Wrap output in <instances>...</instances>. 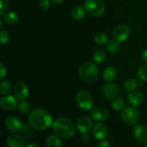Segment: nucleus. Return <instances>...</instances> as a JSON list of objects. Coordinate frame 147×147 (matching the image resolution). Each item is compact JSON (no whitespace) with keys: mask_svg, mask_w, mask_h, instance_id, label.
I'll list each match as a JSON object with an SVG mask.
<instances>
[{"mask_svg":"<svg viewBox=\"0 0 147 147\" xmlns=\"http://www.w3.org/2000/svg\"><path fill=\"white\" fill-rule=\"evenodd\" d=\"M30 124L36 130L43 131L53 126V121L51 115L43 109H35L29 114Z\"/></svg>","mask_w":147,"mask_h":147,"instance_id":"1","label":"nucleus"},{"mask_svg":"<svg viewBox=\"0 0 147 147\" xmlns=\"http://www.w3.org/2000/svg\"><path fill=\"white\" fill-rule=\"evenodd\" d=\"M52 126L55 134L62 139H71L76 134L74 124L67 118H58L53 122Z\"/></svg>","mask_w":147,"mask_h":147,"instance_id":"2","label":"nucleus"},{"mask_svg":"<svg viewBox=\"0 0 147 147\" xmlns=\"http://www.w3.org/2000/svg\"><path fill=\"white\" fill-rule=\"evenodd\" d=\"M99 70L97 65L91 62H86L80 65L78 74L80 78L86 83H93L98 78Z\"/></svg>","mask_w":147,"mask_h":147,"instance_id":"3","label":"nucleus"},{"mask_svg":"<svg viewBox=\"0 0 147 147\" xmlns=\"http://www.w3.org/2000/svg\"><path fill=\"white\" fill-rule=\"evenodd\" d=\"M86 11L94 17H100L105 13L106 7L103 0H86L84 3Z\"/></svg>","mask_w":147,"mask_h":147,"instance_id":"4","label":"nucleus"},{"mask_svg":"<svg viewBox=\"0 0 147 147\" xmlns=\"http://www.w3.org/2000/svg\"><path fill=\"white\" fill-rule=\"evenodd\" d=\"M76 101L79 108L83 111H90L93 107L94 102L92 96L88 92L81 90L76 96Z\"/></svg>","mask_w":147,"mask_h":147,"instance_id":"5","label":"nucleus"},{"mask_svg":"<svg viewBox=\"0 0 147 147\" xmlns=\"http://www.w3.org/2000/svg\"><path fill=\"white\" fill-rule=\"evenodd\" d=\"M121 119L126 124L129 126H134L139 122V112L135 108L127 107L122 111Z\"/></svg>","mask_w":147,"mask_h":147,"instance_id":"6","label":"nucleus"},{"mask_svg":"<svg viewBox=\"0 0 147 147\" xmlns=\"http://www.w3.org/2000/svg\"><path fill=\"white\" fill-rule=\"evenodd\" d=\"M131 30L129 26L126 24H120L115 27L113 31V39L119 42H123L129 38Z\"/></svg>","mask_w":147,"mask_h":147,"instance_id":"7","label":"nucleus"},{"mask_svg":"<svg viewBox=\"0 0 147 147\" xmlns=\"http://www.w3.org/2000/svg\"><path fill=\"white\" fill-rule=\"evenodd\" d=\"M102 90H103V96L106 98L112 99V100L119 96L121 93L119 86L116 83H110V82L103 85Z\"/></svg>","mask_w":147,"mask_h":147,"instance_id":"8","label":"nucleus"},{"mask_svg":"<svg viewBox=\"0 0 147 147\" xmlns=\"http://www.w3.org/2000/svg\"><path fill=\"white\" fill-rule=\"evenodd\" d=\"M14 93L17 98L20 100H26L30 94L28 87L23 82H17L14 84Z\"/></svg>","mask_w":147,"mask_h":147,"instance_id":"9","label":"nucleus"},{"mask_svg":"<svg viewBox=\"0 0 147 147\" xmlns=\"http://www.w3.org/2000/svg\"><path fill=\"white\" fill-rule=\"evenodd\" d=\"M5 126L9 131L17 133L22 129L23 124L18 118L9 116L5 120Z\"/></svg>","mask_w":147,"mask_h":147,"instance_id":"10","label":"nucleus"},{"mask_svg":"<svg viewBox=\"0 0 147 147\" xmlns=\"http://www.w3.org/2000/svg\"><path fill=\"white\" fill-rule=\"evenodd\" d=\"M0 106L1 109L5 111L14 110L18 106L17 97L11 95L3 96L0 100Z\"/></svg>","mask_w":147,"mask_h":147,"instance_id":"11","label":"nucleus"},{"mask_svg":"<svg viewBox=\"0 0 147 147\" xmlns=\"http://www.w3.org/2000/svg\"><path fill=\"white\" fill-rule=\"evenodd\" d=\"M93 126L92 120L88 116L80 118L77 122V128L79 131L83 134H87L91 131Z\"/></svg>","mask_w":147,"mask_h":147,"instance_id":"12","label":"nucleus"},{"mask_svg":"<svg viewBox=\"0 0 147 147\" xmlns=\"http://www.w3.org/2000/svg\"><path fill=\"white\" fill-rule=\"evenodd\" d=\"M92 134L98 140H103L108 135V129L103 123H98L93 126Z\"/></svg>","mask_w":147,"mask_h":147,"instance_id":"13","label":"nucleus"},{"mask_svg":"<svg viewBox=\"0 0 147 147\" xmlns=\"http://www.w3.org/2000/svg\"><path fill=\"white\" fill-rule=\"evenodd\" d=\"M92 119L98 122L105 121L109 117V112L103 108H96L93 109L91 112Z\"/></svg>","mask_w":147,"mask_h":147,"instance_id":"14","label":"nucleus"},{"mask_svg":"<svg viewBox=\"0 0 147 147\" xmlns=\"http://www.w3.org/2000/svg\"><path fill=\"white\" fill-rule=\"evenodd\" d=\"M133 134L138 142H146L147 141V128L142 124L136 125L133 129Z\"/></svg>","mask_w":147,"mask_h":147,"instance_id":"15","label":"nucleus"},{"mask_svg":"<svg viewBox=\"0 0 147 147\" xmlns=\"http://www.w3.org/2000/svg\"><path fill=\"white\" fill-rule=\"evenodd\" d=\"M6 144L8 147H24L26 143L24 138L21 136L11 134L7 137Z\"/></svg>","mask_w":147,"mask_h":147,"instance_id":"16","label":"nucleus"},{"mask_svg":"<svg viewBox=\"0 0 147 147\" xmlns=\"http://www.w3.org/2000/svg\"><path fill=\"white\" fill-rule=\"evenodd\" d=\"M128 101L132 106H139L144 102V96L141 92L134 91L131 92L128 96Z\"/></svg>","mask_w":147,"mask_h":147,"instance_id":"17","label":"nucleus"},{"mask_svg":"<svg viewBox=\"0 0 147 147\" xmlns=\"http://www.w3.org/2000/svg\"><path fill=\"white\" fill-rule=\"evenodd\" d=\"M117 71L113 66H108L104 69L103 73V79L106 82H111L116 78Z\"/></svg>","mask_w":147,"mask_h":147,"instance_id":"18","label":"nucleus"},{"mask_svg":"<svg viewBox=\"0 0 147 147\" xmlns=\"http://www.w3.org/2000/svg\"><path fill=\"white\" fill-rule=\"evenodd\" d=\"M57 135H50L45 140L47 147H63V142Z\"/></svg>","mask_w":147,"mask_h":147,"instance_id":"19","label":"nucleus"},{"mask_svg":"<svg viewBox=\"0 0 147 147\" xmlns=\"http://www.w3.org/2000/svg\"><path fill=\"white\" fill-rule=\"evenodd\" d=\"M86 16V9L80 5H77L72 10V17L76 21H80Z\"/></svg>","mask_w":147,"mask_h":147,"instance_id":"20","label":"nucleus"},{"mask_svg":"<svg viewBox=\"0 0 147 147\" xmlns=\"http://www.w3.org/2000/svg\"><path fill=\"white\" fill-rule=\"evenodd\" d=\"M136 77L141 84L147 83V64H144L140 66L137 71Z\"/></svg>","mask_w":147,"mask_h":147,"instance_id":"21","label":"nucleus"},{"mask_svg":"<svg viewBox=\"0 0 147 147\" xmlns=\"http://www.w3.org/2000/svg\"><path fill=\"white\" fill-rule=\"evenodd\" d=\"M4 21L8 24H15L19 21V15L14 11H9L3 16Z\"/></svg>","mask_w":147,"mask_h":147,"instance_id":"22","label":"nucleus"},{"mask_svg":"<svg viewBox=\"0 0 147 147\" xmlns=\"http://www.w3.org/2000/svg\"><path fill=\"white\" fill-rule=\"evenodd\" d=\"M139 86L137 80L134 78H129L126 80L123 83V88L126 91L132 92L136 90Z\"/></svg>","mask_w":147,"mask_h":147,"instance_id":"23","label":"nucleus"},{"mask_svg":"<svg viewBox=\"0 0 147 147\" xmlns=\"http://www.w3.org/2000/svg\"><path fill=\"white\" fill-rule=\"evenodd\" d=\"M93 60L96 63H103L106 59V53H105L103 50H98L93 53V56H92Z\"/></svg>","mask_w":147,"mask_h":147,"instance_id":"24","label":"nucleus"},{"mask_svg":"<svg viewBox=\"0 0 147 147\" xmlns=\"http://www.w3.org/2000/svg\"><path fill=\"white\" fill-rule=\"evenodd\" d=\"M111 106L113 110L116 111H123L125 108L124 100L119 97H116L112 100Z\"/></svg>","mask_w":147,"mask_h":147,"instance_id":"25","label":"nucleus"},{"mask_svg":"<svg viewBox=\"0 0 147 147\" xmlns=\"http://www.w3.org/2000/svg\"><path fill=\"white\" fill-rule=\"evenodd\" d=\"M95 42L100 45H106L109 43V37L106 33L100 32L95 35Z\"/></svg>","mask_w":147,"mask_h":147,"instance_id":"26","label":"nucleus"},{"mask_svg":"<svg viewBox=\"0 0 147 147\" xmlns=\"http://www.w3.org/2000/svg\"><path fill=\"white\" fill-rule=\"evenodd\" d=\"M107 50L111 53H116L119 52V49H120V44H119V42H118L117 40H111L109 42V43L107 44Z\"/></svg>","mask_w":147,"mask_h":147,"instance_id":"27","label":"nucleus"},{"mask_svg":"<svg viewBox=\"0 0 147 147\" xmlns=\"http://www.w3.org/2000/svg\"><path fill=\"white\" fill-rule=\"evenodd\" d=\"M11 89V84L8 80H3L0 83V93L3 96L8 94Z\"/></svg>","mask_w":147,"mask_h":147,"instance_id":"28","label":"nucleus"},{"mask_svg":"<svg viewBox=\"0 0 147 147\" xmlns=\"http://www.w3.org/2000/svg\"><path fill=\"white\" fill-rule=\"evenodd\" d=\"M18 110L22 113H27L30 111V104L25 100H21L18 103Z\"/></svg>","mask_w":147,"mask_h":147,"instance_id":"29","label":"nucleus"},{"mask_svg":"<svg viewBox=\"0 0 147 147\" xmlns=\"http://www.w3.org/2000/svg\"><path fill=\"white\" fill-rule=\"evenodd\" d=\"M10 40V34L6 30H1L0 31V42L1 44H6Z\"/></svg>","mask_w":147,"mask_h":147,"instance_id":"30","label":"nucleus"},{"mask_svg":"<svg viewBox=\"0 0 147 147\" xmlns=\"http://www.w3.org/2000/svg\"><path fill=\"white\" fill-rule=\"evenodd\" d=\"M1 10H0V17H3L5 14L6 11L9 6V0H0Z\"/></svg>","mask_w":147,"mask_h":147,"instance_id":"31","label":"nucleus"},{"mask_svg":"<svg viewBox=\"0 0 147 147\" xmlns=\"http://www.w3.org/2000/svg\"><path fill=\"white\" fill-rule=\"evenodd\" d=\"M50 0H40V7L43 10H47L50 7Z\"/></svg>","mask_w":147,"mask_h":147,"instance_id":"32","label":"nucleus"},{"mask_svg":"<svg viewBox=\"0 0 147 147\" xmlns=\"http://www.w3.org/2000/svg\"><path fill=\"white\" fill-rule=\"evenodd\" d=\"M6 76H7V69L4 64L1 63L0 64V79L3 80L6 77Z\"/></svg>","mask_w":147,"mask_h":147,"instance_id":"33","label":"nucleus"},{"mask_svg":"<svg viewBox=\"0 0 147 147\" xmlns=\"http://www.w3.org/2000/svg\"><path fill=\"white\" fill-rule=\"evenodd\" d=\"M98 147H111V144L108 141L102 140L101 142H99Z\"/></svg>","mask_w":147,"mask_h":147,"instance_id":"34","label":"nucleus"},{"mask_svg":"<svg viewBox=\"0 0 147 147\" xmlns=\"http://www.w3.org/2000/svg\"><path fill=\"white\" fill-rule=\"evenodd\" d=\"M142 60L147 63V49H145L142 53Z\"/></svg>","mask_w":147,"mask_h":147,"instance_id":"35","label":"nucleus"},{"mask_svg":"<svg viewBox=\"0 0 147 147\" xmlns=\"http://www.w3.org/2000/svg\"><path fill=\"white\" fill-rule=\"evenodd\" d=\"M53 4H61L64 1V0H50Z\"/></svg>","mask_w":147,"mask_h":147,"instance_id":"36","label":"nucleus"},{"mask_svg":"<svg viewBox=\"0 0 147 147\" xmlns=\"http://www.w3.org/2000/svg\"><path fill=\"white\" fill-rule=\"evenodd\" d=\"M25 147H38L37 144H27V146Z\"/></svg>","mask_w":147,"mask_h":147,"instance_id":"37","label":"nucleus"},{"mask_svg":"<svg viewBox=\"0 0 147 147\" xmlns=\"http://www.w3.org/2000/svg\"><path fill=\"white\" fill-rule=\"evenodd\" d=\"M144 147H147V142H146V144H145V145H144Z\"/></svg>","mask_w":147,"mask_h":147,"instance_id":"38","label":"nucleus"}]
</instances>
